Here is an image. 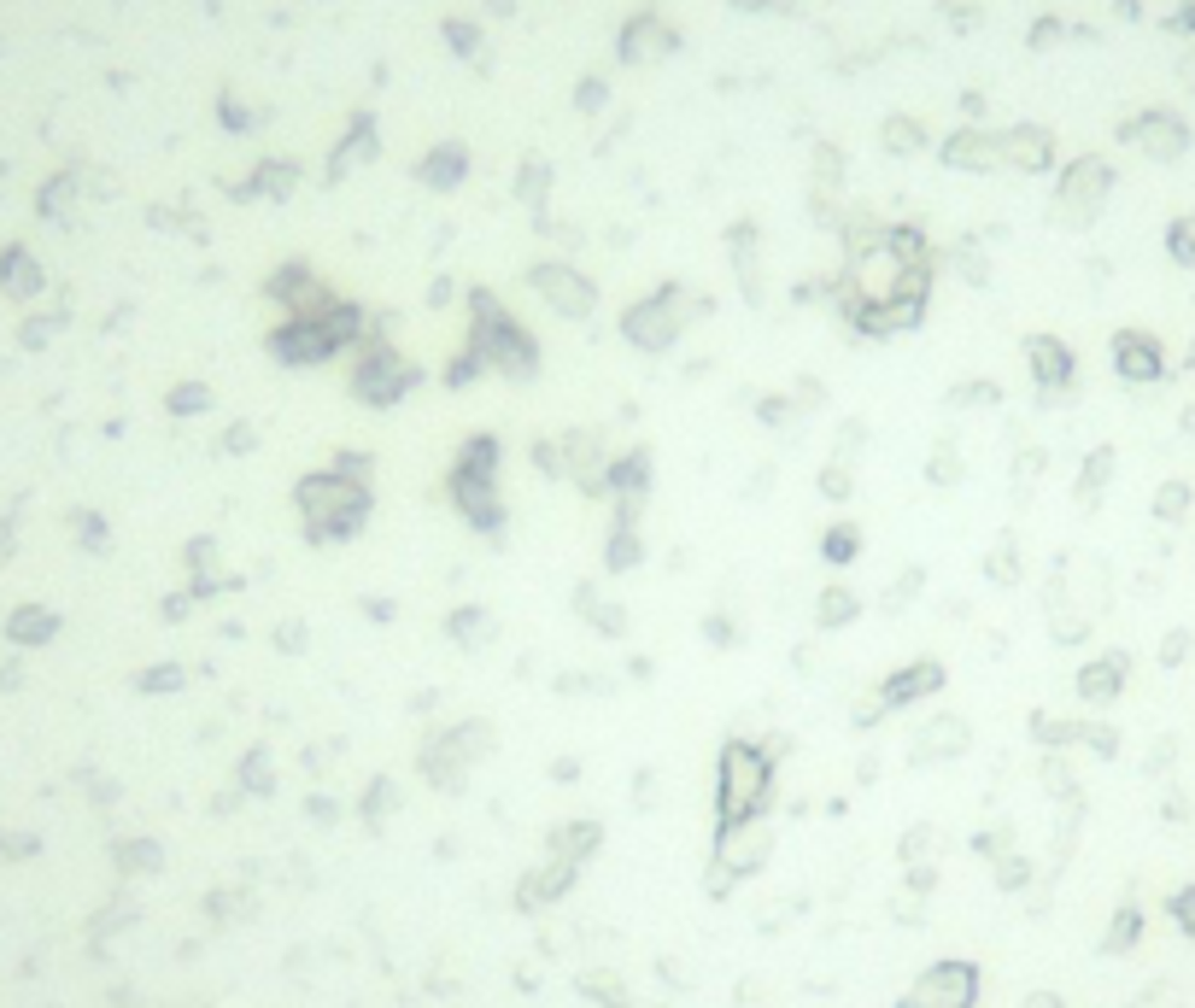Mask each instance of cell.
<instances>
[{"label":"cell","mask_w":1195,"mask_h":1008,"mask_svg":"<svg viewBox=\"0 0 1195 1008\" xmlns=\"http://www.w3.org/2000/svg\"><path fill=\"white\" fill-rule=\"evenodd\" d=\"M300 505H306L311 540H346L358 522L370 517V492L358 487V475H346V469L311 475L306 487H300Z\"/></svg>","instance_id":"1"},{"label":"cell","mask_w":1195,"mask_h":1008,"mask_svg":"<svg viewBox=\"0 0 1195 1008\" xmlns=\"http://www.w3.org/2000/svg\"><path fill=\"white\" fill-rule=\"evenodd\" d=\"M492 440L480 434L469 440L457 463H451V498H457V511L475 522V528H499V492H492Z\"/></svg>","instance_id":"2"},{"label":"cell","mask_w":1195,"mask_h":1008,"mask_svg":"<svg viewBox=\"0 0 1195 1008\" xmlns=\"http://www.w3.org/2000/svg\"><path fill=\"white\" fill-rule=\"evenodd\" d=\"M352 312H335V317H293L281 335L270 341V352L281 358V364H317V358H329L335 347H346L352 341V329L358 323H346Z\"/></svg>","instance_id":"3"},{"label":"cell","mask_w":1195,"mask_h":1008,"mask_svg":"<svg viewBox=\"0 0 1195 1008\" xmlns=\"http://www.w3.org/2000/svg\"><path fill=\"white\" fill-rule=\"evenodd\" d=\"M405 387H410V364H399L393 352H376V358L358 370V393H364V399H376V405H393Z\"/></svg>","instance_id":"4"},{"label":"cell","mask_w":1195,"mask_h":1008,"mask_svg":"<svg viewBox=\"0 0 1195 1008\" xmlns=\"http://www.w3.org/2000/svg\"><path fill=\"white\" fill-rule=\"evenodd\" d=\"M938 680H944V674H938V662H915L909 674H897V680L885 686V703H903V697H915L921 686H938Z\"/></svg>","instance_id":"5"},{"label":"cell","mask_w":1195,"mask_h":1008,"mask_svg":"<svg viewBox=\"0 0 1195 1008\" xmlns=\"http://www.w3.org/2000/svg\"><path fill=\"white\" fill-rule=\"evenodd\" d=\"M1031 358H1037V376H1043V382H1060V376L1072 370V358H1066L1055 341H1031Z\"/></svg>","instance_id":"6"},{"label":"cell","mask_w":1195,"mask_h":1008,"mask_svg":"<svg viewBox=\"0 0 1195 1008\" xmlns=\"http://www.w3.org/2000/svg\"><path fill=\"white\" fill-rule=\"evenodd\" d=\"M540 287H546V293H557V299H563L575 317L592 306V293H586V287H575V281H563V276H540Z\"/></svg>","instance_id":"7"},{"label":"cell","mask_w":1195,"mask_h":1008,"mask_svg":"<svg viewBox=\"0 0 1195 1008\" xmlns=\"http://www.w3.org/2000/svg\"><path fill=\"white\" fill-rule=\"evenodd\" d=\"M1120 358H1126V376H1155V352L1143 341H1120Z\"/></svg>","instance_id":"8"},{"label":"cell","mask_w":1195,"mask_h":1008,"mask_svg":"<svg viewBox=\"0 0 1195 1008\" xmlns=\"http://www.w3.org/2000/svg\"><path fill=\"white\" fill-rule=\"evenodd\" d=\"M850 616H855V598L844 587H832V592H826V604H820V622L832 627V622H850Z\"/></svg>","instance_id":"9"},{"label":"cell","mask_w":1195,"mask_h":1008,"mask_svg":"<svg viewBox=\"0 0 1195 1008\" xmlns=\"http://www.w3.org/2000/svg\"><path fill=\"white\" fill-rule=\"evenodd\" d=\"M826 557H838V563H850V557H855V528H850V522H838V528L826 534Z\"/></svg>","instance_id":"10"}]
</instances>
